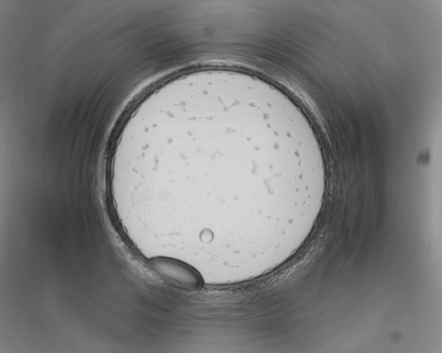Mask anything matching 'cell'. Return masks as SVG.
Segmentation results:
<instances>
[{
  "label": "cell",
  "mask_w": 442,
  "mask_h": 353,
  "mask_svg": "<svg viewBox=\"0 0 442 353\" xmlns=\"http://www.w3.org/2000/svg\"><path fill=\"white\" fill-rule=\"evenodd\" d=\"M143 159L174 167L192 188L251 196L291 215L326 189L324 155L308 130L277 104L213 90L180 102L157 121Z\"/></svg>",
  "instance_id": "6da1fadb"
},
{
  "label": "cell",
  "mask_w": 442,
  "mask_h": 353,
  "mask_svg": "<svg viewBox=\"0 0 442 353\" xmlns=\"http://www.w3.org/2000/svg\"><path fill=\"white\" fill-rule=\"evenodd\" d=\"M147 264L162 278L180 288L195 290L203 286L199 272L183 261L167 256H155Z\"/></svg>",
  "instance_id": "7a4b0ae2"
}]
</instances>
